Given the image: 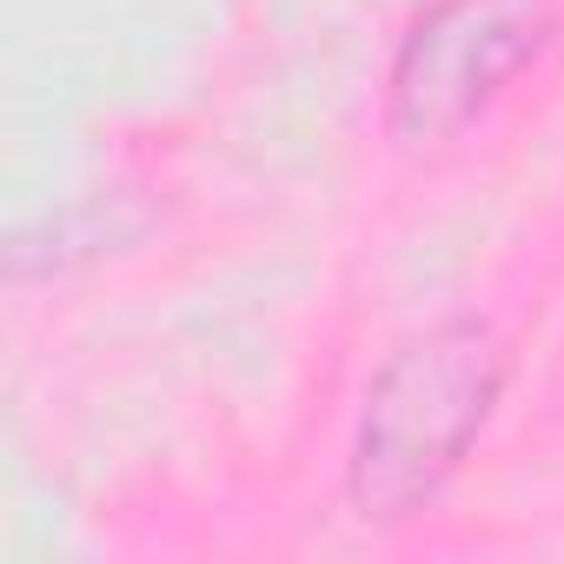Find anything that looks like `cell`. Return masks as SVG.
<instances>
[{
  "label": "cell",
  "instance_id": "6da1fadb",
  "mask_svg": "<svg viewBox=\"0 0 564 564\" xmlns=\"http://www.w3.org/2000/svg\"><path fill=\"white\" fill-rule=\"evenodd\" d=\"M498 386H505V346L491 326L458 319L412 339L366 399L352 452V498L366 505V518H405L412 505H425L465 458Z\"/></svg>",
  "mask_w": 564,
  "mask_h": 564
},
{
  "label": "cell",
  "instance_id": "7a4b0ae2",
  "mask_svg": "<svg viewBox=\"0 0 564 564\" xmlns=\"http://www.w3.org/2000/svg\"><path fill=\"white\" fill-rule=\"evenodd\" d=\"M551 34V0H438L392 67V127L445 140L465 127Z\"/></svg>",
  "mask_w": 564,
  "mask_h": 564
}]
</instances>
